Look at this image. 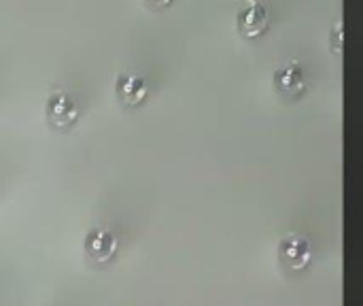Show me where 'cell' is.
Instances as JSON below:
<instances>
[{"instance_id": "obj_6", "label": "cell", "mask_w": 363, "mask_h": 306, "mask_svg": "<svg viewBox=\"0 0 363 306\" xmlns=\"http://www.w3.org/2000/svg\"><path fill=\"white\" fill-rule=\"evenodd\" d=\"M274 85L277 89L285 92V94H294L298 89L304 87V75H302V68L296 66V64H289V66H283L274 72Z\"/></svg>"}, {"instance_id": "obj_2", "label": "cell", "mask_w": 363, "mask_h": 306, "mask_svg": "<svg viewBox=\"0 0 363 306\" xmlns=\"http://www.w3.org/2000/svg\"><path fill=\"white\" fill-rule=\"evenodd\" d=\"M45 113L55 126H68L79 117V102L70 92L57 89V92L49 94Z\"/></svg>"}, {"instance_id": "obj_5", "label": "cell", "mask_w": 363, "mask_h": 306, "mask_svg": "<svg viewBox=\"0 0 363 306\" xmlns=\"http://www.w3.org/2000/svg\"><path fill=\"white\" fill-rule=\"evenodd\" d=\"M279 251H281L283 262H285L289 268H294V271H296V268H304V266L311 262V245H308V241L302 239V236H296V234L285 236Z\"/></svg>"}, {"instance_id": "obj_3", "label": "cell", "mask_w": 363, "mask_h": 306, "mask_svg": "<svg viewBox=\"0 0 363 306\" xmlns=\"http://www.w3.org/2000/svg\"><path fill=\"white\" fill-rule=\"evenodd\" d=\"M236 26L245 36H257L268 26V6L264 2H247L236 15Z\"/></svg>"}, {"instance_id": "obj_1", "label": "cell", "mask_w": 363, "mask_h": 306, "mask_svg": "<svg viewBox=\"0 0 363 306\" xmlns=\"http://www.w3.org/2000/svg\"><path fill=\"white\" fill-rule=\"evenodd\" d=\"M83 249L85 253L96 260V262H108L117 249H119V239L115 236V232L106 226H94L87 230L85 241H83Z\"/></svg>"}, {"instance_id": "obj_4", "label": "cell", "mask_w": 363, "mask_h": 306, "mask_svg": "<svg viewBox=\"0 0 363 306\" xmlns=\"http://www.w3.org/2000/svg\"><path fill=\"white\" fill-rule=\"evenodd\" d=\"M115 94L123 104L136 106L147 98L149 85H147L145 77L134 75V72H123L115 79Z\"/></svg>"}]
</instances>
